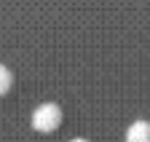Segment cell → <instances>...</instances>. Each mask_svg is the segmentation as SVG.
Here are the masks:
<instances>
[{
  "instance_id": "obj_2",
  "label": "cell",
  "mask_w": 150,
  "mask_h": 142,
  "mask_svg": "<svg viewBox=\"0 0 150 142\" xmlns=\"http://www.w3.org/2000/svg\"><path fill=\"white\" fill-rule=\"evenodd\" d=\"M126 142H150V123L147 121H134L126 129Z\"/></svg>"
},
{
  "instance_id": "obj_3",
  "label": "cell",
  "mask_w": 150,
  "mask_h": 142,
  "mask_svg": "<svg viewBox=\"0 0 150 142\" xmlns=\"http://www.w3.org/2000/svg\"><path fill=\"white\" fill-rule=\"evenodd\" d=\"M11 70L8 67H3V64H0V94H3V91H8V86H11Z\"/></svg>"
},
{
  "instance_id": "obj_4",
  "label": "cell",
  "mask_w": 150,
  "mask_h": 142,
  "mask_svg": "<svg viewBox=\"0 0 150 142\" xmlns=\"http://www.w3.org/2000/svg\"><path fill=\"white\" fill-rule=\"evenodd\" d=\"M72 142H88V139H81V137H78V139H72Z\"/></svg>"
},
{
  "instance_id": "obj_1",
  "label": "cell",
  "mask_w": 150,
  "mask_h": 142,
  "mask_svg": "<svg viewBox=\"0 0 150 142\" xmlns=\"http://www.w3.org/2000/svg\"><path fill=\"white\" fill-rule=\"evenodd\" d=\"M59 121H62V110H59V105H54V102L38 105L35 113H32V126L38 131H54L59 126Z\"/></svg>"
}]
</instances>
